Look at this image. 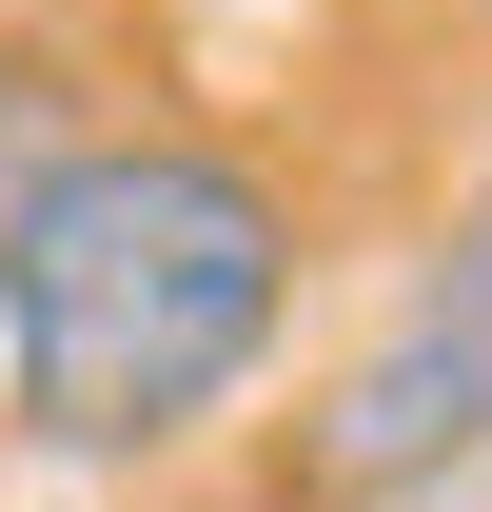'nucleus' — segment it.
Returning <instances> with one entry per match:
<instances>
[{
	"instance_id": "nucleus-1",
	"label": "nucleus",
	"mask_w": 492,
	"mask_h": 512,
	"mask_svg": "<svg viewBox=\"0 0 492 512\" xmlns=\"http://www.w3.org/2000/svg\"><path fill=\"white\" fill-rule=\"evenodd\" d=\"M296 197L197 119H119L0 237V414L60 473H158L296 335Z\"/></svg>"
},
{
	"instance_id": "nucleus-2",
	"label": "nucleus",
	"mask_w": 492,
	"mask_h": 512,
	"mask_svg": "<svg viewBox=\"0 0 492 512\" xmlns=\"http://www.w3.org/2000/svg\"><path fill=\"white\" fill-rule=\"evenodd\" d=\"M453 473H492V178L433 217V256L394 276V316H374L355 355H335V394L276 434V493L296 512H414V493H453Z\"/></svg>"
},
{
	"instance_id": "nucleus-3",
	"label": "nucleus",
	"mask_w": 492,
	"mask_h": 512,
	"mask_svg": "<svg viewBox=\"0 0 492 512\" xmlns=\"http://www.w3.org/2000/svg\"><path fill=\"white\" fill-rule=\"evenodd\" d=\"M99 138H119L99 60H79V40H40V20H0V237H20V197L60 178V158H99Z\"/></svg>"
},
{
	"instance_id": "nucleus-4",
	"label": "nucleus",
	"mask_w": 492,
	"mask_h": 512,
	"mask_svg": "<svg viewBox=\"0 0 492 512\" xmlns=\"http://www.w3.org/2000/svg\"><path fill=\"white\" fill-rule=\"evenodd\" d=\"M473 20H492V0H473Z\"/></svg>"
}]
</instances>
